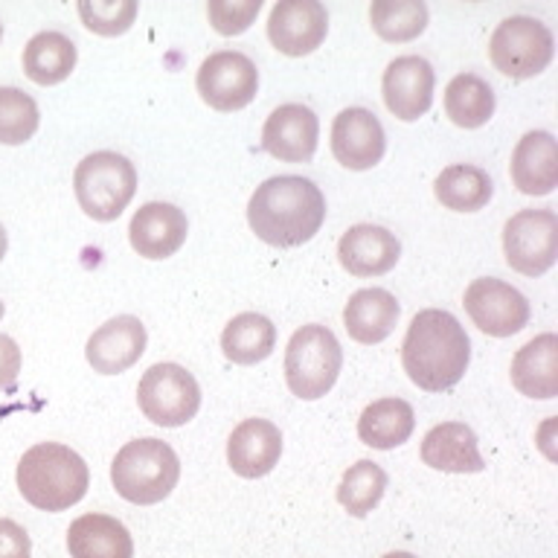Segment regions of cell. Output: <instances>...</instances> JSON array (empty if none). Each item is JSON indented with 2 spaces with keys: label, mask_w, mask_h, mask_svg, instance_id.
I'll return each mask as SVG.
<instances>
[{
  "label": "cell",
  "mask_w": 558,
  "mask_h": 558,
  "mask_svg": "<svg viewBox=\"0 0 558 558\" xmlns=\"http://www.w3.org/2000/svg\"><path fill=\"white\" fill-rule=\"evenodd\" d=\"M181 480V460L172 445L155 436L125 442L111 462V483L134 506L160 504Z\"/></svg>",
  "instance_id": "cell-4"
},
{
  "label": "cell",
  "mask_w": 558,
  "mask_h": 558,
  "mask_svg": "<svg viewBox=\"0 0 558 558\" xmlns=\"http://www.w3.org/2000/svg\"><path fill=\"white\" fill-rule=\"evenodd\" d=\"M434 195L442 207L453 209V213H477L495 195V183L480 166L453 163L439 172Z\"/></svg>",
  "instance_id": "cell-28"
},
{
  "label": "cell",
  "mask_w": 558,
  "mask_h": 558,
  "mask_svg": "<svg viewBox=\"0 0 558 558\" xmlns=\"http://www.w3.org/2000/svg\"><path fill=\"white\" fill-rule=\"evenodd\" d=\"M41 113L38 105L21 87H0V143L3 146H21L33 140L38 131Z\"/></svg>",
  "instance_id": "cell-32"
},
{
  "label": "cell",
  "mask_w": 558,
  "mask_h": 558,
  "mask_svg": "<svg viewBox=\"0 0 558 558\" xmlns=\"http://www.w3.org/2000/svg\"><path fill=\"white\" fill-rule=\"evenodd\" d=\"M29 556H33V541H29L24 526L12 521V518H0V558Z\"/></svg>",
  "instance_id": "cell-35"
},
{
  "label": "cell",
  "mask_w": 558,
  "mask_h": 558,
  "mask_svg": "<svg viewBox=\"0 0 558 558\" xmlns=\"http://www.w3.org/2000/svg\"><path fill=\"white\" fill-rule=\"evenodd\" d=\"M82 24L96 35L117 38L129 33L137 17V0H82L78 3Z\"/></svg>",
  "instance_id": "cell-33"
},
{
  "label": "cell",
  "mask_w": 558,
  "mask_h": 558,
  "mask_svg": "<svg viewBox=\"0 0 558 558\" xmlns=\"http://www.w3.org/2000/svg\"><path fill=\"white\" fill-rule=\"evenodd\" d=\"M384 558H416V556H413V553H387Z\"/></svg>",
  "instance_id": "cell-38"
},
{
  "label": "cell",
  "mask_w": 558,
  "mask_h": 558,
  "mask_svg": "<svg viewBox=\"0 0 558 558\" xmlns=\"http://www.w3.org/2000/svg\"><path fill=\"white\" fill-rule=\"evenodd\" d=\"M512 183L523 195H549L558 186V143L549 131H530L512 151Z\"/></svg>",
  "instance_id": "cell-21"
},
{
  "label": "cell",
  "mask_w": 558,
  "mask_h": 558,
  "mask_svg": "<svg viewBox=\"0 0 558 558\" xmlns=\"http://www.w3.org/2000/svg\"><path fill=\"white\" fill-rule=\"evenodd\" d=\"M282 457V434L268 418H244L227 439V462L244 480H259Z\"/></svg>",
  "instance_id": "cell-19"
},
{
  "label": "cell",
  "mask_w": 558,
  "mask_h": 558,
  "mask_svg": "<svg viewBox=\"0 0 558 558\" xmlns=\"http://www.w3.org/2000/svg\"><path fill=\"white\" fill-rule=\"evenodd\" d=\"M137 404L148 422L160 427H181L201 408V387L195 375L178 364L148 366L137 384Z\"/></svg>",
  "instance_id": "cell-8"
},
{
  "label": "cell",
  "mask_w": 558,
  "mask_h": 558,
  "mask_svg": "<svg viewBox=\"0 0 558 558\" xmlns=\"http://www.w3.org/2000/svg\"><path fill=\"white\" fill-rule=\"evenodd\" d=\"M190 225L183 209L163 201H151L134 213L129 225L131 247L143 256V259H169L181 251L186 242Z\"/></svg>",
  "instance_id": "cell-17"
},
{
  "label": "cell",
  "mask_w": 558,
  "mask_h": 558,
  "mask_svg": "<svg viewBox=\"0 0 558 558\" xmlns=\"http://www.w3.org/2000/svg\"><path fill=\"white\" fill-rule=\"evenodd\" d=\"M17 492L41 512H64L87 495L90 471L73 448L38 442L17 462Z\"/></svg>",
  "instance_id": "cell-3"
},
{
  "label": "cell",
  "mask_w": 558,
  "mask_h": 558,
  "mask_svg": "<svg viewBox=\"0 0 558 558\" xmlns=\"http://www.w3.org/2000/svg\"><path fill=\"white\" fill-rule=\"evenodd\" d=\"M320 122L308 105L288 102L270 113L262 129V148L282 163H308L317 151Z\"/></svg>",
  "instance_id": "cell-15"
},
{
  "label": "cell",
  "mask_w": 558,
  "mask_h": 558,
  "mask_svg": "<svg viewBox=\"0 0 558 558\" xmlns=\"http://www.w3.org/2000/svg\"><path fill=\"white\" fill-rule=\"evenodd\" d=\"M7 247H9L7 230H3V225H0V259H3V256H7Z\"/></svg>",
  "instance_id": "cell-37"
},
{
  "label": "cell",
  "mask_w": 558,
  "mask_h": 558,
  "mask_svg": "<svg viewBox=\"0 0 558 558\" xmlns=\"http://www.w3.org/2000/svg\"><path fill=\"white\" fill-rule=\"evenodd\" d=\"M506 265L523 277L547 274L558 259V216L553 209H521L504 227Z\"/></svg>",
  "instance_id": "cell-9"
},
{
  "label": "cell",
  "mask_w": 558,
  "mask_h": 558,
  "mask_svg": "<svg viewBox=\"0 0 558 558\" xmlns=\"http://www.w3.org/2000/svg\"><path fill=\"white\" fill-rule=\"evenodd\" d=\"M0 38H3V26H0Z\"/></svg>",
  "instance_id": "cell-40"
},
{
  "label": "cell",
  "mask_w": 558,
  "mask_h": 558,
  "mask_svg": "<svg viewBox=\"0 0 558 558\" xmlns=\"http://www.w3.org/2000/svg\"><path fill=\"white\" fill-rule=\"evenodd\" d=\"M427 17L425 0H375L369 7L375 35L390 44L418 38L427 29Z\"/></svg>",
  "instance_id": "cell-30"
},
{
  "label": "cell",
  "mask_w": 558,
  "mask_h": 558,
  "mask_svg": "<svg viewBox=\"0 0 558 558\" xmlns=\"http://www.w3.org/2000/svg\"><path fill=\"white\" fill-rule=\"evenodd\" d=\"M201 99L221 113L242 111L256 99L259 90V70L244 52L221 50L204 59L195 76Z\"/></svg>",
  "instance_id": "cell-10"
},
{
  "label": "cell",
  "mask_w": 558,
  "mask_h": 558,
  "mask_svg": "<svg viewBox=\"0 0 558 558\" xmlns=\"http://www.w3.org/2000/svg\"><path fill=\"white\" fill-rule=\"evenodd\" d=\"M387 151L384 125L366 108H347L331 122V155L349 172H366L381 163Z\"/></svg>",
  "instance_id": "cell-14"
},
{
  "label": "cell",
  "mask_w": 558,
  "mask_h": 558,
  "mask_svg": "<svg viewBox=\"0 0 558 558\" xmlns=\"http://www.w3.org/2000/svg\"><path fill=\"white\" fill-rule=\"evenodd\" d=\"M262 0H209V24L218 35H242L259 15Z\"/></svg>",
  "instance_id": "cell-34"
},
{
  "label": "cell",
  "mask_w": 558,
  "mask_h": 558,
  "mask_svg": "<svg viewBox=\"0 0 558 558\" xmlns=\"http://www.w3.org/2000/svg\"><path fill=\"white\" fill-rule=\"evenodd\" d=\"M556 56V41L547 24L538 17L512 15L497 24L488 41V59L509 78H532L549 68Z\"/></svg>",
  "instance_id": "cell-7"
},
{
  "label": "cell",
  "mask_w": 558,
  "mask_h": 558,
  "mask_svg": "<svg viewBox=\"0 0 558 558\" xmlns=\"http://www.w3.org/2000/svg\"><path fill=\"white\" fill-rule=\"evenodd\" d=\"M274 347H277V326L265 314H235L221 331V349L227 361L239 366L262 364L265 357H270Z\"/></svg>",
  "instance_id": "cell-27"
},
{
  "label": "cell",
  "mask_w": 558,
  "mask_h": 558,
  "mask_svg": "<svg viewBox=\"0 0 558 558\" xmlns=\"http://www.w3.org/2000/svg\"><path fill=\"white\" fill-rule=\"evenodd\" d=\"M146 326L134 314H120L102 323L85 347L87 364L99 375H120L137 364L146 352Z\"/></svg>",
  "instance_id": "cell-16"
},
{
  "label": "cell",
  "mask_w": 558,
  "mask_h": 558,
  "mask_svg": "<svg viewBox=\"0 0 558 558\" xmlns=\"http://www.w3.org/2000/svg\"><path fill=\"white\" fill-rule=\"evenodd\" d=\"M495 90L477 73H460L445 87V113L460 129H483L495 117Z\"/></svg>",
  "instance_id": "cell-29"
},
{
  "label": "cell",
  "mask_w": 558,
  "mask_h": 558,
  "mask_svg": "<svg viewBox=\"0 0 558 558\" xmlns=\"http://www.w3.org/2000/svg\"><path fill=\"white\" fill-rule=\"evenodd\" d=\"M78 207L94 221H117L137 192V169L117 151H94L73 172Z\"/></svg>",
  "instance_id": "cell-5"
},
{
  "label": "cell",
  "mask_w": 558,
  "mask_h": 558,
  "mask_svg": "<svg viewBox=\"0 0 558 558\" xmlns=\"http://www.w3.org/2000/svg\"><path fill=\"white\" fill-rule=\"evenodd\" d=\"M384 492H387V474H384L381 465L373 460H357L340 477L338 504L352 518H366L375 506L381 504Z\"/></svg>",
  "instance_id": "cell-31"
},
{
  "label": "cell",
  "mask_w": 558,
  "mask_h": 558,
  "mask_svg": "<svg viewBox=\"0 0 558 558\" xmlns=\"http://www.w3.org/2000/svg\"><path fill=\"white\" fill-rule=\"evenodd\" d=\"M338 259L352 277H384L401 259V244L387 227L355 225L340 235Z\"/></svg>",
  "instance_id": "cell-18"
},
{
  "label": "cell",
  "mask_w": 558,
  "mask_h": 558,
  "mask_svg": "<svg viewBox=\"0 0 558 558\" xmlns=\"http://www.w3.org/2000/svg\"><path fill=\"white\" fill-rule=\"evenodd\" d=\"M399 303L387 288H361L349 296L347 308H343V326L355 343L375 347L390 338L399 323Z\"/></svg>",
  "instance_id": "cell-22"
},
{
  "label": "cell",
  "mask_w": 558,
  "mask_h": 558,
  "mask_svg": "<svg viewBox=\"0 0 558 558\" xmlns=\"http://www.w3.org/2000/svg\"><path fill=\"white\" fill-rule=\"evenodd\" d=\"M0 317H3V303H0Z\"/></svg>",
  "instance_id": "cell-39"
},
{
  "label": "cell",
  "mask_w": 558,
  "mask_h": 558,
  "mask_svg": "<svg viewBox=\"0 0 558 558\" xmlns=\"http://www.w3.org/2000/svg\"><path fill=\"white\" fill-rule=\"evenodd\" d=\"M416 413L404 399H378L366 404L357 418V436L361 442L375 451H392L413 436Z\"/></svg>",
  "instance_id": "cell-26"
},
{
  "label": "cell",
  "mask_w": 558,
  "mask_h": 558,
  "mask_svg": "<svg viewBox=\"0 0 558 558\" xmlns=\"http://www.w3.org/2000/svg\"><path fill=\"white\" fill-rule=\"evenodd\" d=\"M343 366V349L331 329L312 323L296 329L286 349V384L296 399H323L335 387Z\"/></svg>",
  "instance_id": "cell-6"
},
{
  "label": "cell",
  "mask_w": 558,
  "mask_h": 558,
  "mask_svg": "<svg viewBox=\"0 0 558 558\" xmlns=\"http://www.w3.org/2000/svg\"><path fill=\"white\" fill-rule=\"evenodd\" d=\"M462 305L471 323L492 338H512L530 323V303L526 296L504 279L483 277L465 288Z\"/></svg>",
  "instance_id": "cell-11"
},
{
  "label": "cell",
  "mask_w": 558,
  "mask_h": 558,
  "mask_svg": "<svg viewBox=\"0 0 558 558\" xmlns=\"http://www.w3.org/2000/svg\"><path fill=\"white\" fill-rule=\"evenodd\" d=\"M471 361V340L445 308H425L408 326L401 366L418 390L445 392L462 381Z\"/></svg>",
  "instance_id": "cell-2"
},
{
  "label": "cell",
  "mask_w": 558,
  "mask_h": 558,
  "mask_svg": "<svg viewBox=\"0 0 558 558\" xmlns=\"http://www.w3.org/2000/svg\"><path fill=\"white\" fill-rule=\"evenodd\" d=\"M514 390L530 399H556L558 396V335L547 331L532 338L512 357Z\"/></svg>",
  "instance_id": "cell-23"
},
{
  "label": "cell",
  "mask_w": 558,
  "mask_h": 558,
  "mask_svg": "<svg viewBox=\"0 0 558 558\" xmlns=\"http://www.w3.org/2000/svg\"><path fill=\"white\" fill-rule=\"evenodd\" d=\"M76 44L59 29H44L33 35L24 47V73L41 87L61 85L76 70Z\"/></svg>",
  "instance_id": "cell-25"
},
{
  "label": "cell",
  "mask_w": 558,
  "mask_h": 558,
  "mask_svg": "<svg viewBox=\"0 0 558 558\" xmlns=\"http://www.w3.org/2000/svg\"><path fill=\"white\" fill-rule=\"evenodd\" d=\"M422 462L445 474H477L486 460L477 448V436L462 422H442L422 439Z\"/></svg>",
  "instance_id": "cell-20"
},
{
  "label": "cell",
  "mask_w": 558,
  "mask_h": 558,
  "mask_svg": "<svg viewBox=\"0 0 558 558\" xmlns=\"http://www.w3.org/2000/svg\"><path fill=\"white\" fill-rule=\"evenodd\" d=\"M329 12L320 0H279L270 9L268 38L282 56L303 59L326 41Z\"/></svg>",
  "instance_id": "cell-12"
},
{
  "label": "cell",
  "mask_w": 558,
  "mask_h": 558,
  "mask_svg": "<svg viewBox=\"0 0 558 558\" xmlns=\"http://www.w3.org/2000/svg\"><path fill=\"white\" fill-rule=\"evenodd\" d=\"M436 76L430 61L422 56H399L387 64L381 78V94L387 111L401 122H416L434 105Z\"/></svg>",
  "instance_id": "cell-13"
},
{
  "label": "cell",
  "mask_w": 558,
  "mask_h": 558,
  "mask_svg": "<svg viewBox=\"0 0 558 558\" xmlns=\"http://www.w3.org/2000/svg\"><path fill=\"white\" fill-rule=\"evenodd\" d=\"M17 375H21V347L15 338L0 335V392L15 390Z\"/></svg>",
  "instance_id": "cell-36"
},
{
  "label": "cell",
  "mask_w": 558,
  "mask_h": 558,
  "mask_svg": "<svg viewBox=\"0 0 558 558\" xmlns=\"http://www.w3.org/2000/svg\"><path fill=\"white\" fill-rule=\"evenodd\" d=\"M70 558H134L129 530L111 514H82L68 530Z\"/></svg>",
  "instance_id": "cell-24"
},
{
  "label": "cell",
  "mask_w": 558,
  "mask_h": 558,
  "mask_svg": "<svg viewBox=\"0 0 558 558\" xmlns=\"http://www.w3.org/2000/svg\"><path fill=\"white\" fill-rule=\"evenodd\" d=\"M326 198L320 186L300 174H279L256 186L247 204V225L270 247H300L320 233Z\"/></svg>",
  "instance_id": "cell-1"
}]
</instances>
